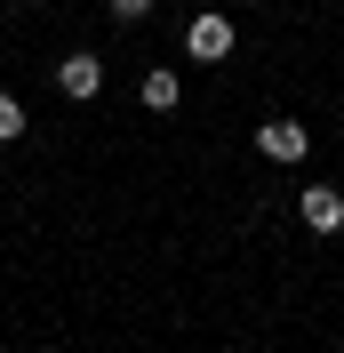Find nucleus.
<instances>
[{
    "instance_id": "1",
    "label": "nucleus",
    "mask_w": 344,
    "mask_h": 353,
    "mask_svg": "<svg viewBox=\"0 0 344 353\" xmlns=\"http://www.w3.org/2000/svg\"><path fill=\"white\" fill-rule=\"evenodd\" d=\"M184 48H193V65H224L233 57V17H193L184 24Z\"/></svg>"
},
{
    "instance_id": "2",
    "label": "nucleus",
    "mask_w": 344,
    "mask_h": 353,
    "mask_svg": "<svg viewBox=\"0 0 344 353\" xmlns=\"http://www.w3.org/2000/svg\"><path fill=\"white\" fill-rule=\"evenodd\" d=\"M257 153L288 169V161H304V153H312V137H304L297 121H264V129H257Z\"/></svg>"
},
{
    "instance_id": "3",
    "label": "nucleus",
    "mask_w": 344,
    "mask_h": 353,
    "mask_svg": "<svg viewBox=\"0 0 344 353\" xmlns=\"http://www.w3.org/2000/svg\"><path fill=\"white\" fill-rule=\"evenodd\" d=\"M297 217L312 225V233H344V193H336V185H304Z\"/></svg>"
},
{
    "instance_id": "4",
    "label": "nucleus",
    "mask_w": 344,
    "mask_h": 353,
    "mask_svg": "<svg viewBox=\"0 0 344 353\" xmlns=\"http://www.w3.org/2000/svg\"><path fill=\"white\" fill-rule=\"evenodd\" d=\"M56 88H65L72 105H88V97L105 88V65H96V57H88V48H80V57H65V65H56Z\"/></svg>"
},
{
    "instance_id": "5",
    "label": "nucleus",
    "mask_w": 344,
    "mask_h": 353,
    "mask_svg": "<svg viewBox=\"0 0 344 353\" xmlns=\"http://www.w3.org/2000/svg\"><path fill=\"white\" fill-rule=\"evenodd\" d=\"M176 97H184V81H176V72H144V105H152V112H169Z\"/></svg>"
},
{
    "instance_id": "6",
    "label": "nucleus",
    "mask_w": 344,
    "mask_h": 353,
    "mask_svg": "<svg viewBox=\"0 0 344 353\" xmlns=\"http://www.w3.org/2000/svg\"><path fill=\"white\" fill-rule=\"evenodd\" d=\"M17 137H24V105H17V97H0V145H17Z\"/></svg>"
},
{
    "instance_id": "7",
    "label": "nucleus",
    "mask_w": 344,
    "mask_h": 353,
    "mask_svg": "<svg viewBox=\"0 0 344 353\" xmlns=\"http://www.w3.org/2000/svg\"><path fill=\"white\" fill-rule=\"evenodd\" d=\"M112 17H120V24H136V17H152V0H112Z\"/></svg>"
}]
</instances>
